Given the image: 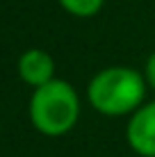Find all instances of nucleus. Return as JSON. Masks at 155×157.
<instances>
[{
    "label": "nucleus",
    "mask_w": 155,
    "mask_h": 157,
    "mask_svg": "<svg viewBox=\"0 0 155 157\" xmlns=\"http://www.w3.org/2000/svg\"><path fill=\"white\" fill-rule=\"evenodd\" d=\"M89 102L98 114L126 116L144 105L146 78L130 66H110L98 71L87 89Z\"/></svg>",
    "instance_id": "nucleus-1"
},
{
    "label": "nucleus",
    "mask_w": 155,
    "mask_h": 157,
    "mask_svg": "<svg viewBox=\"0 0 155 157\" xmlns=\"http://www.w3.org/2000/svg\"><path fill=\"white\" fill-rule=\"evenodd\" d=\"M30 123L46 137H62L76 128L80 118V98L66 80H50L32 91L28 105Z\"/></svg>",
    "instance_id": "nucleus-2"
},
{
    "label": "nucleus",
    "mask_w": 155,
    "mask_h": 157,
    "mask_svg": "<svg viewBox=\"0 0 155 157\" xmlns=\"http://www.w3.org/2000/svg\"><path fill=\"white\" fill-rule=\"evenodd\" d=\"M128 146L139 157H155V100L144 102L126 125Z\"/></svg>",
    "instance_id": "nucleus-3"
},
{
    "label": "nucleus",
    "mask_w": 155,
    "mask_h": 157,
    "mask_svg": "<svg viewBox=\"0 0 155 157\" xmlns=\"http://www.w3.org/2000/svg\"><path fill=\"white\" fill-rule=\"evenodd\" d=\"M18 75L32 89H39L50 80H55V62L46 50L30 48L18 57Z\"/></svg>",
    "instance_id": "nucleus-4"
},
{
    "label": "nucleus",
    "mask_w": 155,
    "mask_h": 157,
    "mask_svg": "<svg viewBox=\"0 0 155 157\" xmlns=\"http://www.w3.org/2000/svg\"><path fill=\"white\" fill-rule=\"evenodd\" d=\"M105 0H60V5L66 9L71 16H78V18H89V16H96L103 9Z\"/></svg>",
    "instance_id": "nucleus-5"
},
{
    "label": "nucleus",
    "mask_w": 155,
    "mask_h": 157,
    "mask_svg": "<svg viewBox=\"0 0 155 157\" xmlns=\"http://www.w3.org/2000/svg\"><path fill=\"white\" fill-rule=\"evenodd\" d=\"M144 78H146V84L155 91V50L148 55L146 59V68H144Z\"/></svg>",
    "instance_id": "nucleus-6"
}]
</instances>
